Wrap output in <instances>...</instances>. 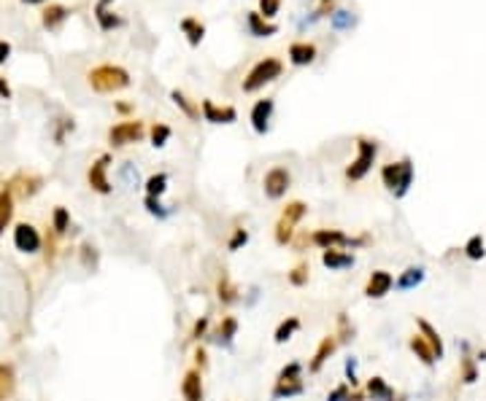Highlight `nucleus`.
Segmentation results:
<instances>
[{"instance_id": "nucleus-11", "label": "nucleus", "mask_w": 486, "mask_h": 401, "mask_svg": "<svg viewBox=\"0 0 486 401\" xmlns=\"http://www.w3.org/2000/svg\"><path fill=\"white\" fill-rule=\"evenodd\" d=\"M11 191H14V197H19V199H32L41 188H43V178L41 175H35V173H17L11 181Z\"/></svg>"}, {"instance_id": "nucleus-22", "label": "nucleus", "mask_w": 486, "mask_h": 401, "mask_svg": "<svg viewBox=\"0 0 486 401\" xmlns=\"http://www.w3.org/2000/svg\"><path fill=\"white\" fill-rule=\"evenodd\" d=\"M14 202H17V197H14V191H11V186L6 184L0 188V237L6 235V229L11 226V221H14Z\"/></svg>"}, {"instance_id": "nucleus-15", "label": "nucleus", "mask_w": 486, "mask_h": 401, "mask_svg": "<svg viewBox=\"0 0 486 401\" xmlns=\"http://www.w3.org/2000/svg\"><path fill=\"white\" fill-rule=\"evenodd\" d=\"M200 116H203V122L208 124H232L238 119V111L232 108V105H216L214 100H203L200 102Z\"/></svg>"}, {"instance_id": "nucleus-17", "label": "nucleus", "mask_w": 486, "mask_h": 401, "mask_svg": "<svg viewBox=\"0 0 486 401\" xmlns=\"http://www.w3.org/2000/svg\"><path fill=\"white\" fill-rule=\"evenodd\" d=\"M322 264L330 272H343V270L354 267V253L341 250V248H330V250H322Z\"/></svg>"}, {"instance_id": "nucleus-4", "label": "nucleus", "mask_w": 486, "mask_h": 401, "mask_svg": "<svg viewBox=\"0 0 486 401\" xmlns=\"http://www.w3.org/2000/svg\"><path fill=\"white\" fill-rule=\"evenodd\" d=\"M381 181H384V186H387L397 199L405 197V194L411 191V186H414V162L405 156V159H400V162L384 164V167H381Z\"/></svg>"}, {"instance_id": "nucleus-34", "label": "nucleus", "mask_w": 486, "mask_h": 401, "mask_svg": "<svg viewBox=\"0 0 486 401\" xmlns=\"http://www.w3.org/2000/svg\"><path fill=\"white\" fill-rule=\"evenodd\" d=\"M300 393H305L303 380H300V382H276L273 391H270V399L284 401V399H294V396H300Z\"/></svg>"}, {"instance_id": "nucleus-55", "label": "nucleus", "mask_w": 486, "mask_h": 401, "mask_svg": "<svg viewBox=\"0 0 486 401\" xmlns=\"http://www.w3.org/2000/svg\"><path fill=\"white\" fill-rule=\"evenodd\" d=\"M22 3H28V6H41V3H49V0H22Z\"/></svg>"}, {"instance_id": "nucleus-28", "label": "nucleus", "mask_w": 486, "mask_h": 401, "mask_svg": "<svg viewBox=\"0 0 486 401\" xmlns=\"http://www.w3.org/2000/svg\"><path fill=\"white\" fill-rule=\"evenodd\" d=\"M246 25H249V32H252L254 38H270V35H276V32H279V28H276L273 22H267L259 11H249Z\"/></svg>"}, {"instance_id": "nucleus-18", "label": "nucleus", "mask_w": 486, "mask_h": 401, "mask_svg": "<svg viewBox=\"0 0 486 401\" xmlns=\"http://www.w3.org/2000/svg\"><path fill=\"white\" fill-rule=\"evenodd\" d=\"M216 299H219L222 307H232V305L241 302V288L230 280V275H227L225 270H222V275L216 280Z\"/></svg>"}, {"instance_id": "nucleus-41", "label": "nucleus", "mask_w": 486, "mask_h": 401, "mask_svg": "<svg viewBox=\"0 0 486 401\" xmlns=\"http://www.w3.org/2000/svg\"><path fill=\"white\" fill-rule=\"evenodd\" d=\"M330 25H332L335 30H349V28H354L356 25V17L352 14V11L338 8L335 14H330Z\"/></svg>"}, {"instance_id": "nucleus-39", "label": "nucleus", "mask_w": 486, "mask_h": 401, "mask_svg": "<svg viewBox=\"0 0 486 401\" xmlns=\"http://www.w3.org/2000/svg\"><path fill=\"white\" fill-rule=\"evenodd\" d=\"M170 135H173V129H170L168 124L154 122L152 127H149V140H152V146H154V149H165V146H168V140H170Z\"/></svg>"}, {"instance_id": "nucleus-48", "label": "nucleus", "mask_w": 486, "mask_h": 401, "mask_svg": "<svg viewBox=\"0 0 486 401\" xmlns=\"http://www.w3.org/2000/svg\"><path fill=\"white\" fill-rule=\"evenodd\" d=\"M281 11V0H259V14L265 19H273Z\"/></svg>"}, {"instance_id": "nucleus-31", "label": "nucleus", "mask_w": 486, "mask_h": 401, "mask_svg": "<svg viewBox=\"0 0 486 401\" xmlns=\"http://www.w3.org/2000/svg\"><path fill=\"white\" fill-rule=\"evenodd\" d=\"M114 0H97L95 6V19L97 25H100V30H114V28H122V19L117 17V14H111L108 11V6H111Z\"/></svg>"}, {"instance_id": "nucleus-53", "label": "nucleus", "mask_w": 486, "mask_h": 401, "mask_svg": "<svg viewBox=\"0 0 486 401\" xmlns=\"http://www.w3.org/2000/svg\"><path fill=\"white\" fill-rule=\"evenodd\" d=\"M0 97H3V100H11V87H8L6 78H0Z\"/></svg>"}, {"instance_id": "nucleus-42", "label": "nucleus", "mask_w": 486, "mask_h": 401, "mask_svg": "<svg viewBox=\"0 0 486 401\" xmlns=\"http://www.w3.org/2000/svg\"><path fill=\"white\" fill-rule=\"evenodd\" d=\"M300 380H303V364L300 361H290L276 377V382H300Z\"/></svg>"}, {"instance_id": "nucleus-8", "label": "nucleus", "mask_w": 486, "mask_h": 401, "mask_svg": "<svg viewBox=\"0 0 486 401\" xmlns=\"http://www.w3.org/2000/svg\"><path fill=\"white\" fill-rule=\"evenodd\" d=\"M292 188V173L287 167H270L262 178V191L267 199H281Z\"/></svg>"}, {"instance_id": "nucleus-7", "label": "nucleus", "mask_w": 486, "mask_h": 401, "mask_svg": "<svg viewBox=\"0 0 486 401\" xmlns=\"http://www.w3.org/2000/svg\"><path fill=\"white\" fill-rule=\"evenodd\" d=\"M14 248H17L19 253H28V256L41 253L43 237H41V232L32 226L30 221H19V224L14 226Z\"/></svg>"}, {"instance_id": "nucleus-12", "label": "nucleus", "mask_w": 486, "mask_h": 401, "mask_svg": "<svg viewBox=\"0 0 486 401\" xmlns=\"http://www.w3.org/2000/svg\"><path fill=\"white\" fill-rule=\"evenodd\" d=\"M273 111H276V100L273 97H262L252 105V113H249V122L254 127L257 135H265L270 129V119H273Z\"/></svg>"}, {"instance_id": "nucleus-38", "label": "nucleus", "mask_w": 486, "mask_h": 401, "mask_svg": "<svg viewBox=\"0 0 486 401\" xmlns=\"http://www.w3.org/2000/svg\"><path fill=\"white\" fill-rule=\"evenodd\" d=\"M287 280H290V285H294V288L308 285V280H311V267H308V261H297L290 272H287Z\"/></svg>"}, {"instance_id": "nucleus-6", "label": "nucleus", "mask_w": 486, "mask_h": 401, "mask_svg": "<svg viewBox=\"0 0 486 401\" xmlns=\"http://www.w3.org/2000/svg\"><path fill=\"white\" fill-rule=\"evenodd\" d=\"M146 135V127L138 119H125V122L114 124L108 129V146L111 149H125V146H132V143H141Z\"/></svg>"}, {"instance_id": "nucleus-5", "label": "nucleus", "mask_w": 486, "mask_h": 401, "mask_svg": "<svg viewBox=\"0 0 486 401\" xmlns=\"http://www.w3.org/2000/svg\"><path fill=\"white\" fill-rule=\"evenodd\" d=\"M356 143V156L349 162V167H346V181H362L370 170H373V164H376V156H378V143L376 140H370V138H365V135H359L354 140Z\"/></svg>"}, {"instance_id": "nucleus-32", "label": "nucleus", "mask_w": 486, "mask_h": 401, "mask_svg": "<svg viewBox=\"0 0 486 401\" xmlns=\"http://www.w3.org/2000/svg\"><path fill=\"white\" fill-rule=\"evenodd\" d=\"M297 332H300V318H297V315H287V318L276 326V332H273V342H276V345H284V342H290Z\"/></svg>"}, {"instance_id": "nucleus-2", "label": "nucleus", "mask_w": 486, "mask_h": 401, "mask_svg": "<svg viewBox=\"0 0 486 401\" xmlns=\"http://www.w3.org/2000/svg\"><path fill=\"white\" fill-rule=\"evenodd\" d=\"M305 216H308V205H305L303 199L287 202L284 210L279 213L276 226H273V240H276V246H281V248L292 246V240H294V235H297V226H300V221Z\"/></svg>"}, {"instance_id": "nucleus-26", "label": "nucleus", "mask_w": 486, "mask_h": 401, "mask_svg": "<svg viewBox=\"0 0 486 401\" xmlns=\"http://www.w3.org/2000/svg\"><path fill=\"white\" fill-rule=\"evenodd\" d=\"M235 334H238V318H235V315H225V318L219 321L216 332H214V342L222 345V347H230L232 340H235Z\"/></svg>"}, {"instance_id": "nucleus-49", "label": "nucleus", "mask_w": 486, "mask_h": 401, "mask_svg": "<svg viewBox=\"0 0 486 401\" xmlns=\"http://www.w3.org/2000/svg\"><path fill=\"white\" fill-rule=\"evenodd\" d=\"M143 205H146V210H149L152 216H157V218H168V213H170V210H165V208H162V202L160 199H154V197H146V199H143Z\"/></svg>"}, {"instance_id": "nucleus-37", "label": "nucleus", "mask_w": 486, "mask_h": 401, "mask_svg": "<svg viewBox=\"0 0 486 401\" xmlns=\"http://www.w3.org/2000/svg\"><path fill=\"white\" fill-rule=\"evenodd\" d=\"M43 264L46 267H52L54 261H57V253H60V237L52 232V226H49V232H46V237H43Z\"/></svg>"}, {"instance_id": "nucleus-46", "label": "nucleus", "mask_w": 486, "mask_h": 401, "mask_svg": "<svg viewBox=\"0 0 486 401\" xmlns=\"http://www.w3.org/2000/svg\"><path fill=\"white\" fill-rule=\"evenodd\" d=\"M208 329H211V318L208 315H200L192 323V332H190V340L200 342L203 337H208Z\"/></svg>"}, {"instance_id": "nucleus-3", "label": "nucleus", "mask_w": 486, "mask_h": 401, "mask_svg": "<svg viewBox=\"0 0 486 401\" xmlns=\"http://www.w3.org/2000/svg\"><path fill=\"white\" fill-rule=\"evenodd\" d=\"M281 73H284V62L279 60V57H262V60L254 62V67L246 73L241 89L246 94L259 92V89H265L267 84H273L276 78H281Z\"/></svg>"}, {"instance_id": "nucleus-50", "label": "nucleus", "mask_w": 486, "mask_h": 401, "mask_svg": "<svg viewBox=\"0 0 486 401\" xmlns=\"http://www.w3.org/2000/svg\"><path fill=\"white\" fill-rule=\"evenodd\" d=\"M194 369H200V371L208 369V353H205V347H203V345H197V347H194Z\"/></svg>"}, {"instance_id": "nucleus-24", "label": "nucleus", "mask_w": 486, "mask_h": 401, "mask_svg": "<svg viewBox=\"0 0 486 401\" xmlns=\"http://www.w3.org/2000/svg\"><path fill=\"white\" fill-rule=\"evenodd\" d=\"M462 358H459V380L465 382V385H473L476 380H478V361L467 353L470 350V345L467 342H462Z\"/></svg>"}, {"instance_id": "nucleus-19", "label": "nucleus", "mask_w": 486, "mask_h": 401, "mask_svg": "<svg viewBox=\"0 0 486 401\" xmlns=\"http://www.w3.org/2000/svg\"><path fill=\"white\" fill-rule=\"evenodd\" d=\"M70 17V8L68 6H60V3H49L43 11H41V25L46 30H60L65 25V19Z\"/></svg>"}, {"instance_id": "nucleus-9", "label": "nucleus", "mask_w": 486, "mask_h": 401, "mask_svg": "<svg viewBox=\"0 0 486 401\" xmlns=\"http://www.w3.org/2000/svg\"><path fill=\"white\" fill-rule=\"evenodd\" d=\"M108 167H111V154H100L90 164V170H87V184H90V188L97 191V194H103V197L114 191V186L108 181Z\"/></svg>"}, {"instance_id": "nucleus-35", "label": "nucleus", "mask_w": 486, "mask_h": 401, "mask_svg": "<svg viewBox=\"0 0 486 401\" xmlns=\"http://www.w3.org/2000/svg\"><path fill=\"white\" fill-rule=\"evenodd\" d=\"M146 197H154V199H162L165 197V191H168V173H152L149 178H146Z\"/></svg>"}, {"instance_id": "nucleus-25", "label": "nucleus", "mask_w": 486, "mask_h": 401, "mask_svg": "<svg viewBox=\"0 0 486 401\" xmlns=\"http://www.w3.org/2000/svg\"><path fill=\"white\" fill-rule=\"evenodd\" d=\"M408 347H411V353L419 358L427 369H432V367L438 364V358H435V353H432V347H429V342L424 340L421 334H414V337L408 340Z\"/></svg>"}, {"instance_id": "nucleus-20", "label": "nucleus", "mask_w": 486, "mask_h": 401, "mask_svg": "<svg viewBox=\"0 0 486 401\" xmlns=\"http://www.w3.org/2000/svg\"><path fill=\"white\" fill-rule=\"evenodd\" d=\"M316 60V43L311 41H294L290 43V62L297 67H305Z\"/></svg>"}, {"instance_id": "nucleus-51", "label": "nucleus", "mask_w": 486, "mask_h": 401, "mask_svg": "<svg viewBox=\"0 0 486 401\" xmlns=\"http://www.w3.org/2000/svg\"><path fill=\"white\" fill-rule=\"evenodd\" d=\"M346 382L352 385V388H359V380H356V358H349L346 361Z\"/></svg>"}, {"instance_id": "nucleus-21", "label": "nucleus", "mask_w": 486, "mask_h": 401, "mask_svg": "<svg viewBox=\"0 0 486 401\" xmlns=\"http://www.w3.org/2000/svg\"><path fill=\"white\" fill-rule=\"evenodd\" d=\"M365 396L370 401H394L397 399V393H394V388L389 385L384 377H370L367 380V385H365Z\"/></svg>"}, {"instance_id": "nucleus-45", "label": "nucleus", "mask_w": 486, "mask_h": 401, "mask_svg": "<svg viewBox=\"0 0 486 401\" xmlns=\"http://www.w3.org/2000/svg\"><path fill=\"white\" fill-rule=\"evenodd\" d=\"M249 243V229H243V226H235L232 229V235H230V240H227V250H241V248Z\"/></svg>"}, {"instance_id": "nucleus-10", "label": "nucleus", "mask_w": 486, "mask_h": 401, "mask_svg": "<svg viewBox=\"0 0 486 401\" xmlns=\"http://www.w3.org/2000/svg\"><path fill=\"white\" fill-rule=\"evenodd\" d=\"M311 246H316L319 250H330V248H352V237L341 229H314L311 232Z\"/></svg>"}, {"instance_id": "nucleus-40", "label": "nucleus", "mask_w": 486, "mask_h": 401, "mask_svg": "<svg viewBox=\"0 0 486 401\" xmlns=\"http://www.w3.org/2000/svg\"><path fill=\"white\" fill-rule=\"evenodd\" d=\"M462 250H465V256H467L470 261H481V259L486 256L484 237H481V235H473V237L465 243V248H462Z\"/></svg>"}, {"instance_id": "nucleus-44", "label": "nucleus", "mask_w": 486, "mask_h": 401, "mask_svg": "<svg viewBox=\"0 0 486 401\" xmlns=\"http://www.w3.org/2000/svg\"><path fill=\"white\" fill-rule=\"evenodd\" d=\"M79 256H81V267H84V270H90V272L97 270V259H100V256H97V248L92 246V243H84L81 250H79Z\"/></svg>"}, {"instance_id": "nucleus-16", "label": "nucleus", "mask_w": 486, "mask_h": 401, "mask_svg": "<svg viewBox=\"0 0 486 401\" xmlns=\"http://www.w3.org/2000/svg\"><path fill=\"white\" fill-rule=\"evenodd\" d=\"M181 399L184 401H205V388H203V371L187 369L181 377Z\"/></svg>"}, {"instance_id": "nucleus-54", "label": "nucleus", "mask_w": 486, "mask_h": 401, "mask_svg": "<svg viewBox=\"0 0 486 401\" xmlns=\"http://www.w3.org/2000/svg\"><path fill=\"white\" fill-rule=\"evenodd\" d=\"M114 108H117V113H130V111H132V105H130V102H117Z\"/></svg>"}, {"instance_id": "nucleus-47", "label": "nucleus", "mask_w": 486, "mask_h": 401, "mask_svg": "<svg viewBox=\"0 0 486 401\" xmlns=\"http://www.w3.org/2000/svg\"><path fill=\"white\" fill-rule=\"evenodd\" d=\"M352 385L349 382H341V385H335L330 393H327V401H349L352 399Z\"/></svg>"}, {"instance_id": "nucleus-33", "label": "nucleus", "mask_w": 486, "mask_h": 401, "mask_svg": "<svg viewBox=\"0 0 486 401\" xmlns=\"http://www.w3.org/2000/svg\"><path fill=\"white\" fill-rule=\"evenodd\" d=\"M181 32L187 35L190 46H200L203 38H205V25H203L197 17H184V19H181Z\"/></svg>"}, {"instance_id": "nucleus-23", "label": "nucleus", "mask_w": 486, "mask_h": 401, "mask_svg": "<svg viewBox=\"0 0 486 401\" xmlns=\"http://www.w3.org/2000/svg\"><path fill=\"white\" fill-rule=\"evenodd\" d=\"M416 329H419V334L424 340L429 342V347H432V353H435V358L441 361L443 358V353H446V347H443V340H441V334H438V329L429 323V321H424V318H416Z\"/></svg>"}, {"instance_id": "nucleus-14", "label": "nucleus", "mask_w": 486, "mask_h": 401, "mask_svg": "<svg viewBox=\"0 0 486 401\" xmlns=\"http://www.w3.org/2000/svg\"><path fill=\"white\" fill-rule=\"evenodd\" d=\"M392 288H394V275L387 270H373L367 283H365V296L367 299H384Z\"/></svg>"}, {"instance_id": "nucleus-1", "label": "nucleus", "mask_w": 486, "mask_h": 401, "mask_svg": "<svg viewBox=\"0 0 486 401\" xmlns=\"http://www.w3.org/2000/svg\"><path fill=\"white\" fill-rule=\"evenodd\" d=\"M130 73L122 67V65H111V62H103V65H95L90 73H87V84L95 89L97 94H114L122 92L130 87Z\"/></svg>"}, {"instance_id": "nucleus-52", "label": "nucleus", "mask_w": 486, "mask_h": 401, "mask_svg": "<svg viewBox=\"0 0 486 401\" xmlns=\"http://www.w3.org/2000/svg\"><path fill=\"white\" fill-rule=\"evenodd\" d=\"M11 57V43L8 41H0V65H6Z\"/></svg>"}, {"instance_id": "nucleus-30", "label": "nucleus", "mask_w": 486, "mask_h": 401, "mask_svg": "<svg viewBox=\"0 0 486 401\" xmlns=\"http://www.w3.org/2000/svg\"><path fill=\"white\" fill-rule=\"evenodd\" d=\"M17 391V369L8 361H0V401H8Z\"/></svg>"}, {"instance_id": "nucleus-13", "label": "nucleus", "mask_w": 486, "mask_h": 401, "mask_svg": "<svg viewBox=\"0 0 486 401\" xmlns=\"http://www.w3.org/2000/svg\"><path fill=\"white\" fill-rule=\"evenodd\" d=\"M338 337H335V332L332 334H324L322 340H319V345H316V350H314V356H311V361H308V371L311 374H319V371L324 369V364L335 356V350H338Z\"/></svg>"}, {"instance_id": "nucleus-36", "label": "nucleus", "mask_w": 486, "mask_h": 401, "mask_svg": "<svg viewBox=\"0 0 486 401\" xmlns=\"http://www.w3.org/2000/svg\"><path fill=\"white\" fill-rule=\"evenodd\" d=\"M52 232L57 235V237H65L68 235V229H70V213H68V208L63 205H57L54 210H52Z\"/></svg>"}, {"instance_id": "nucleus-29", "label": "nucleus", "mask_w": 486, "mask_h": 401, "mask_svg": "<svg viewBox=\"0 0 486 401\" xmlns=\"http://www.w3.org/2000/svg\"><path fill=\"white\" fill-rule=\"evenodd\" d=\"M170 100H173V105H176L190 122H200V102H194L192 97H187L181 89H173V92H170Z\"/></svg>"}, {"instance_id": "nucleus-43", "label": "nucleus", "mask_w": 486, "mask_h": 401, "mask_svg": "<svg viewBox=\"0 0 486 401\" xmlns=\"http://www.w3.org/2000/svg\"><path fill=\"white\" fill-rule=\"evenodd\" d=\"M335 337H338L341 345L354 340V326L349 323V315H346V312H338V332H335Z\"/></svg>"}, {"instance_id": "nucleus-27", "label": "nucleus", "mask_w": 486, "mask_h": 401, "mask_svg": "<svg viewBox=\"0 0 486 401\" xmlns=\"http://www.w3.org/2000/svg\"><path fill=\"white\" fill-rule=\"evenodd\" d=\"M424 283V267H405L400 272V278L394 280V291H414L416 285Z\"/></svg>"}]
</instances>
